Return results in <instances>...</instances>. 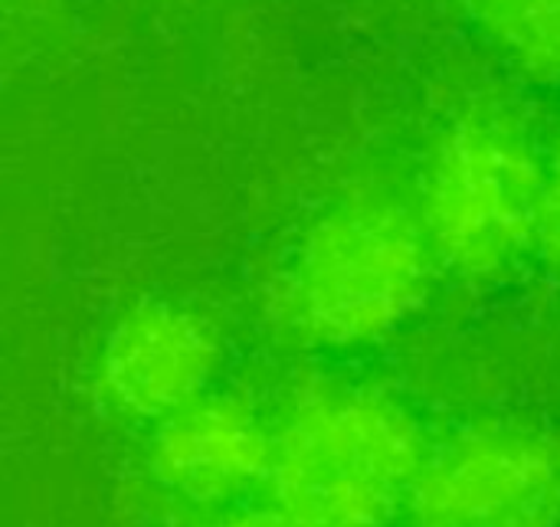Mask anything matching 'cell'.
Here are the masks:
<instances>
[{
    "mask_svg": "<svg viewBox=\"0 0 560 527\" xmlns=\"http://www.w3.org/2000/svg\"><path fill=\"white\" fill-rule=\"evenodd\" d=\"M433 262L417 210L377 190L348 194L292 246L272 289V315L308 348L371 344L423 305Z\"/></svg>",
    "mask_w": 560,
    "mask_h": 527,
    "instance_id": "1",
    "label": "cell"
},
{
    "mask_svg": "<svg viewBox=\"0 0 560 527\" xmlns=\"http://www.w3.org/2000/svg\"><path fill=\"white\" fill-rule=\"evenodd\" d=\"M427 449L387 394L312 384L272 426L269 502L302 527H390L407 515Z\"/></svg>",
    "mask_w": 560,
    "mask_h": 527,
    "instance_id": "2",
    "label": "cell"
},
{
    "mask_svg": "<svg viewBox=\"0 0 560 527\" xmlns=\"http://www.w3.org/2000/svg\"><path fill=\"white\" fill-rule=\"evenodd\" d=\"M548 161L505 112L472 108L433 144L417 216L436 262L469 282L505 276L538 246Z\"/></svg>",
    "mask_w": 560,
    "mask_h": 527,
    "instance_id": "3",
    "label": "cell"
},
{
    "mask_svg": "<svg viewBox=\"0 0 560 527\" xmlns=\"http://www.w3.org/2000/svg\"><path fill=\"white\" fill-rule=\"evenodd\" d=\"M410 527H558L560 446L482 423L427 453L407 502Z\"/></svg>",
    "mask_w": 560,
    "mask_h": 527,
    "instance_id": "4",
    "label": "cell"
},
{
    "mask_svg": "<svg viewBox=\"0 0 560 527\" xmlns=\"http://www.w3.org/2000/svg\"><path fill=\"white\" fill-rule=\"evenodd\" d=\"M220 367L213 325L177 302L128 308L102 341L95 394L121 420L161 423L207 394Z\"/></svg>",
    "mask_w": 560,
    "mask_h": 527,
    "instance_id": "5",
    "label": "cell"
},
{
    "mask_svg": "<svg viewBox=\"0 0 560 527\" xmlns=\"http://www.w3.org/2000/svg\"><path fill=\"white\" fill-rule=\"evenodd\" d=\"M272 466V426L253 403L230 394H203L154 423L148 472L174 499L197 508H226L266 489Z\"/></svg>",
    "mask_w": 560,
    "mask_h": 527,
    "instance_id": "6",
    "label": "cell"
},
{
    "mask_svg": "<svg viewBox=\"0 0 560 527\" xmlns=\"http://www.w3.org/2000/svg\"><path fill=\"white\" fill-rule=\"evenodd\" d=\"M466 10L518 69L560 82V0H466Z\"/></svg>",
    "mask_w": 560,
    "mask_h": 527,
    "instance_id": "7",
    "label": "cell"
},
{
    "mask_svg": "<svg viewBox=\"0 0 560 527\" xmlns=\"http://www.w3.org/2000/svg\"><path fill=\"white\" fill-rule=\"evenodd\" d=\"M538 253L560 272V138L548 157L545 197H541V223H538Z\"/></svg>",
    "mask_w": 560,
    "mask_h": 527,
    "instance_id": "8",
    "label": "cell"
},
{
    "mask_svg": "<svg viewBox=\"0 0 560 527\" xmlns=\"http://www.w3.org/2000/svg\"><path fill=\"white\" fill-rule=\"evenodd\" d=\"M200 527H302L299 522H292L285 512H279L272 502L266 508H230L217 518H210L207 525Z\"/></svg>",
    "mask_w": 560,
    "mask_h": 527,
    "instance_id": "9",
    "label": "cell"
}]
</instances>
